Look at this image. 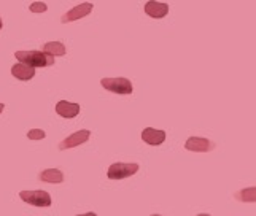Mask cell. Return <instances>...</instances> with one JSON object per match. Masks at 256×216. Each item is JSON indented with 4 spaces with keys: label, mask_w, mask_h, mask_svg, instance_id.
<instances>
[{
    "label": "cell",
    "mask_w": 256,
    "mask_h": 216,
    "mask_svg": "<svg viewBox=\"0 0 256 216\" xmlns=\"http://www.w3.org/2000/svg\"><path fill=\"white\" fill-rule=\"evenodd\" d=\"M91 137V132L88 129H82V130H76L72 135H68L67 138H64L62 142L59 143V150L64 151V150H70V148H75V146H80L83 143H86Z\"/></svg>",
    "instance_id": "5"
},
{
    "label": "cell",
    "mask_w": 256,
    "mask_h": 216,
    "mask_svg": "<svg viewBox=\"0 0 256 216\" xmlns=\"http://www.w3.org/2000/svg\"><path fill=\"white\" fill-rule=\"evenodd\" d=\"M14 58L18 59L20 64L29 66L32 68L54 66V58H51L42 51H35V50H32V51H16Z\"/></svg>",
    "instance_id": "1"
},
{
    "label": "cell",
    "mask_w": 256,
    "mask_h": 216,
    "mask_svg": "<svg viewBox=\"0 0 256 216\" xmlns=\"http://www.w3.org/2000/svg\"><path fill=\"white\" fill-rule=\"evenodd\" d=\"M29 10L32 13H45L48 10V6H46V4H43V2H34V4H30Z\"/></svg>",
    "instance_id": "16"
},
{
    "label": "cell",
    "mask_w": 256,
    "mask_h": 216,
    "mask_svg": "<svg viewBox=\"0 0 256 216\" xmlns=\"http://www.w3.org/2000/svg\"><path fill=\"white\" fill-rule=\"evenodd\" d=\"M4 27V22H2V18H0V29Z\"/></svg>",
    "instance_id": "20"
},
{
    "label": "cell",
    "mask_w": 256,
    "mask_h": 216,
    "mask_svg": "<svg viewBox=\"0 0 256 216\" xmlns=\"http://www.w3.org/2000/svg\"><path fill=\"white\" fill-rule=\"evenodd\" d=\"M234 197L239 202H245V204H254L256 202V188L252 186V188H245V189H240V191H237L234 194Z\"/></svg>",
    "instance_id": "14"
},
{
    "label": "cell",
    "mask_w": 256,
    "mask_h": 216,
    "mask_svg": "<svg viewBox=\"0 0 256 216\" xmlns=\"http://www.w3.org/2000/svg\"><path fill=\"white\" fill-rule=\"evenodd\" d=\"M100 84H102L104 89H107V91L114 92V94H120V96H129V94H132V91H134L130 81L128 78H122V76L102 78Z\"/></svg>",
    "instance_id": "2"
},
{
    "label": "cell",
    "mask_w": 256,
    "mask_h": 216,
    "mask_svg": "<svg viewBox=\"0 0 256 216\" xmlns=\"http://www.w3.org/2000/svg\"><path fill=\"white\" fill-rule=\"evenodd\" d=\"M94 5L90 4V2H84L82 5H76L74 6L72 10H68L66 14H62V18H60V22L62 24H67V22H74L76 20H82V18L88 16L91 12H92Z\"/></svg>",
    "instance_id": "6"
},
{
    "label": "cell",
    "mask_w": 256,
    "mask_h": 216,
    "mask_svg": "<svg viewBox=\"0 0 256 216\" xmlns=\"http://www.w3.org/2000/svg\"><path fill=\"white\" fill-rule=\"evenodd\" d=\"M20 197L22 202L32 206H50L52 204L50 192L43 191V189H37V191H21Z\"/></svg>",
    "instance_id": "4"
},
{
    "label": "cell",
    "mask_w": 256,
    "mask_h": 216,
    "mask_svg": "<svg viewBox=\"0 0 256 216\" xmlns=\"http://www.w3.org/2000/svg\"><path fill=\"white\" fill-rule=\"evenodd\" d=\"M12 75L14 78H18L20 81H29L35 76V68L29 67V66H24V64H14L12 67Z\"/></svg>",
    "instance_id": "12"
},
{
    "label": "cell",
    "mask_w": 256,
    "mask_h": 216,
    "mask_svg": "<svg viewBox=\"0 0 256 216\" xmlns=\"http://www.w3.org/2000/svg\"><path fill=\"white\" fill-rule=\"evenodd\" d=\"M198 216H210V214H208V213H199Z\"/></svg>",
    "instance_id": "19"
},
{
    "label": "cell",
    "mask_w": 256,
    "mask_h": 216,
    "mask_svg": "<svg viewBox=\"0 0 256 216\" xmlns=\"http://www.w3.org/2000/svg\"><path fill=\"white\" fill-rule=\"evenodd\" d=\"M4 108H5V105H4L2 102H0V113H2V112H4Z\"/></svg>",
    "instance_id": "18"
},
{
    "label": "cell",
    "mask_w": 256,
    "mask_h": 216,
    "mask_svg": "<svg viewBox=\"0 0 256 216\" xmlns=\"http://www.w3.org/2000/svg\"><path fill=\"white\" fill-rule=\"evenodd\" d=\"M145 13L150 18H153V20H161V18H164L169 13V5L156 2V0H148L145 4Z\"/></svg>",
    "instance_id": "9"
},
{
    "label": "cell",
    "mask_w": 256,
    "mask_h": 216,
    "mask_svg": "<svg viewBox=\"0 0 256 216\" xmlns=\"http://www.w3.org/2000/svg\"><path fill=\"white\" fill-rule=\"evenodd\" d=\"M46 137V134L45 130H42V129H30L28 132V138L29 140H43Z\"/></svg>",
    "instance_id": "15"
},
{
    "label": "cell",
    "mask_w": 256,
    "mask_h": 216,
    "mask_svg": "<svg viewBox=\"0 0 256 216\" xmlns=\"http://www.w3.org/2000/svg\"><path fill=\"white\" fill-rule=\"evenodd\" d=\"M56 113L59 116H62V118L72 120V118H75L78 113H80V105L67 102V100H60V102L56 104Z\"/></svg>",
    "instance_id": "10"
},
{
    "label": "cell",
    "mask_w": 256,
    "mask_h": 216,
    "mask_svg": "<svg viewBox=\"0 0 256 216\" xmlns=\"http://www.w3.org/2000/svg\"><path fill=\"white\" fill-rule=\"evenodd\" d=\"M142 140L146 143V145L152 146H160L166 142V130H160V129H153V128H146L142 132Z\"/></svg>",
    "instance_id": "8"
},
{
    "label": "cell",
    "mask_w": 256,
    "mask_h": 216,
    "mask_svg": "<svg viewBox=\"0 0 256 216\" xmlns=\"http://www.w3.org/2000/svg\"><path fill=\"white\" fill-rule=\"evenodd\" d=\"M76 216H97L96 213H92V212H90V213H84V214H76Z\"/></svg>",
    "instance_id": "17"
},
{
    "label": "cell",
    "mask_w": 256,
    "mask_h": 216,
    "mask_svg": "<svg viewBox=\"0 0 256 216\" xmlns=\"http://www.w3.org/2000/svg\"><path fill=\"white\" fill-rule=\"evenodd\" d=\"M138 172L137 162H114L108 167L107 176L110 180H124L128 176H132Z\"/></svg>",
    "instance_id": "3"
},
{
    "label": "cell",
    "mask_w": 256,
    "mask_h": 216,
    "mask_svg": "<svg viewBox=\"0 0 256 216\" xmlns=\"http://www.w3.org/2000/svg\"><path fill=\"white\" fill-rule=\"evenodd\" d=\"M38 180L43 183L59 184L64 182V174L59 168H45L38 174Z\"/></svg>",
    "instance_id": "11"
},
{
    "label": "cell",
    "mask_w": 256,
    "mask_h": 216,
    "mask_svg": "<svg viewBox=\"0 0 256 216\" xmlns=\"http://www.w3.org/2000/svg\"><path fill=\"white\" fill-rule=\"evenodd\" d=\"M184 148L194 152H208L215 148V143L204 137H190L184 143Z\"/></svg>",
    "instance_id": "7"
},
{
    "label": "cell",
    "mask_w": 256,
    "mask_h": 216,
    "mask_svg": "<svg viewBox=\"0 0 256 216\" xmlns=\"http://www.w3.org/2000/svg\"><path fill=\"white\" fill-rule=\"evenodd\" d=\"M150 216H162V214H158V213H153V214H150Z\"/></svg>",
    "instance_id": "21"
},
{
    "label": "cell",
    "mask_w": 256,
    "mask_h": 216,
    "mask_svg": "<svg viewBox=\"0 0 256 216\" xmlns=\"http://www.w3.org/2000/svg\"><path fill=\"white\" fill-rule=\"evenodd\" d=\"M42 52H45V54H48V56L54 58V56H64V54L67 52V50L64 46V43H60V42H48V43L43 44Z\"/></svg>",
    "instance_id": "13"
}]
</instances>
